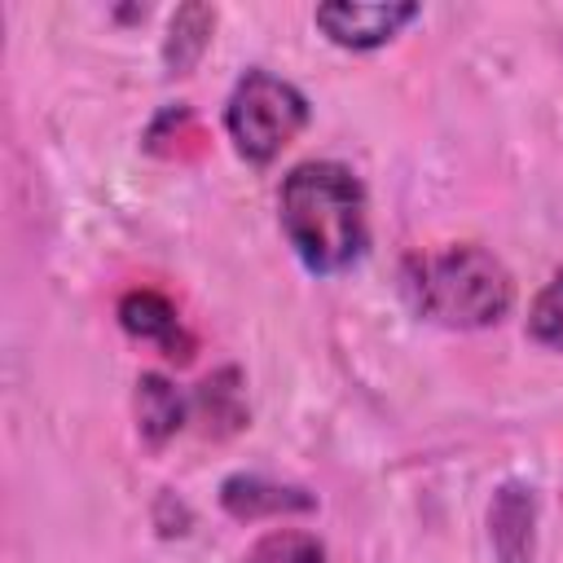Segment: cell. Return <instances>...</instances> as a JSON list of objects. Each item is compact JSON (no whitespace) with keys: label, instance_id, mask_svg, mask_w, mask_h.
Instances as JSON below:
<instances>
[{"label":"cell","instance_id":"obj_8","mask_svg":"<svg viewBox=\"0 0 563 563\" xmlns=\"http://www.w3.org/2000/svg\"><path fill=\"white\" fill-rule=\"evenodd\" d=\"M136 427L145 444H163L185 427V400L163 374H141L136 383Z\"/></svg>","mask_w":563,"mask_h":563},{"label":"cell","instance_id":"obj_3","mask_svg":"<svg viewBox=\"0 0 563 563\" xmlns=\"http://www.w3.org/2000/svg\"><path fill=\"white\" fill-rule=\"evenodd\" d=\"M308 123V101L295 84L268 75V70H246L224 106V128L238 145V154L255 167L273 163Z\"/></svg>","mask_w":563,"mask_h":563},{"label":"cell","instance_id":"obj_11","mask_svg":"<svg viewBox=\"0 0 563 563\" xmlns=\"http://www.w3.org/2000/svg\"><path fill=\"white\" fill-rule=\"evenodd\" d=\"M528 334L541 347L563 352V273H554L541 286V295L532 299V308H528Z\"/></svg>","mask_w":563,"mask_h":563},{"label":"cell","instance_id":"obj_4","mask_svg":"<svg viewBox=\"0 0 563 563\" xmlns=\"http://www.w3.org/2000/svg\"><path fill=\"white\" fill-rule=\"evenodd\" d=\"M418 18V4H347V0H330L317 4L312 22L321 26L325 40H334L339 48H378L391 35H400V26H409Z\"/></svg>","mask_w":563,"mask_h":563},{"label":"cell","instance_id":"obj_2","mask_svg":"<svg viewBox=\"0 0 563 563\" xmlns=\"http://www.w3.org/2000/svg\"><path fill=\"white\" fill-rule=\"evenodd\" d=\"M405 290L427 321L449 330L497 325L515 299V282L506 264L484 246H449V251L409 260Z\"/></svg>","mask_w":563,"mask_h":563},{"label":"cell","instance_id":"obj_9","mask_svg":"<svg viewBox=\"0 0 563 563\" xmlns=\"http://www.w3.org/2000/svg\"><path fill=\"white\" fill-rule=\"evenodd\" d=\"M211 31H216V9H207V4H180L176 18H172V26H167V44H163L167 75H189L198 66V57L207 53Z\"/></svg>","mask_w":563,"mask_h":563},{"label":"cell","instance_id":"obj_10","mask_svg":"<svg viewBox=\"0 0 563 563\" xmlns=\"http://www.w3.org/2000/svg\"><path fill=\"white\" fill-rule=\"evenodd\" d=\"M246 563H325V550L312 532H299V528H277V532H264Z\"/></svg>","mask_w":563,"mask_h":563},{"label":"cell","instance_id":"obj_1","mask_svg":"<svg viewBox=\"0 0 563 563\" xmlns=\"http://www.w3.org/2000/svg\"><path fill=\"white\" fill-rule=\"evenodd\" d=\"M282 233L299 264L317 277L343 273L365 255V189L343 163H299L282 180Z\"/></svg>","mask_w":563,"mask_h":563},{"label":"cell","instance_id":"obj_5","mask_svg":"<svg viewBox=\"0 0 563 563\" xmlns=\"http://www.w3.org/2000/svg\"><path fill=\"white\" fill-rule=\"evenodd\" d=\"M488 541L497 563H537V493L528 484H501L493 493Z\"/></svg>","mask_w":563,"mask_h":563},{"label":"cell","instance_id":"obj_7","mask_svg":"<svg viewBox=\"0 0 563 563\" xmlns=\"http://www.w3.org/2000/svg\"><path fill=\"white\" fill-rule=\"evenodd\" d=\"M220 506L233 519H268V515H299L312 510L317 497L295 488V484H277L264 475H229L220 484Z\"/></svg>","mask_w":563,"mask_h":563},{"label":"cell","instance_id":"obj_6","mask_svg":"<svg viewBox=\"0 0 563 563\" xmlns=\"http://www.w3.org/2000/svg\"><path fill=\"white\" fill-rule=\"evenodd\" d=\"M119 321L132 339H145V343H158L172 361H189L194 356V339L185 334L172 299H163L158 290H132L123 295L119 303Z\"/></svg>","mask_w":563,"mask_h":563}]
</instances>
